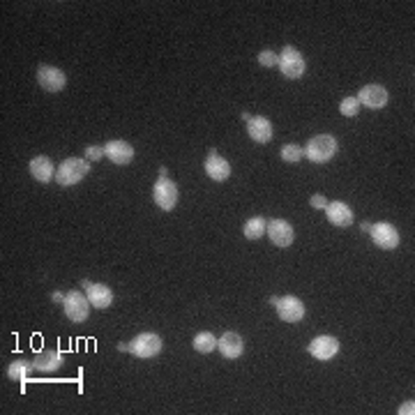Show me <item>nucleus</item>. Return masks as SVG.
<instances>
[{"mask_svg":"<svg viewBox=\"0 0 415 415\" xmlns=\"http://www.w3.org/2000/svg\"><path fill=\"white\" fill-rule=\"evenodd\" d=\"M88 173H90V162L85 157H67L56 169V182L61 187H72V184L81 182Z\"/></svg>","mask_w":415,"mask_h":415,"instance_id":"f257e3e1","label":"nucleus"},{"mask_svg":"<svg viewBox=\"0 0 415 415\" xmlns=\"http://www.w3.org/2000/svg\"><path fill=\"white\" fill-rule=\"evenodd\" d=\"M337 138L330 134H319L314 138H309V143L305 146V157L314 164H326L330 162L334 155H337Z\"/></svg>","mask_w":415,"mask_h":415,"instance_id":"f03ea898","label":"nucleus"},{"mask_svg":"<svg viewBox=\"0 0 415 415\" xmlns=\"http://www.w3.org/2000/svg\"><path fill=\"white\" fill-rule=\"evenodd\" d=\"M90 300L88 295L81 293L78 288H74V291H67L65 293V300H63V309H65V316L72 321V323H83L85 319H88L90 314Z\"/></svg>","mask_w":415,"mask_h":415,"instance_id":"7ed1b4c3","label":"nucleus"},{"mask_svg":"<svg viewBox=\"0 0 415 415\" xmlns=\"http://www.w3.org/2000/svg\"><path fill=\"white\" fill-rule=\"evenodd\" d=\"M277 67L281 70V74L286 78H300L307 70V61L295 46H284L279 54V61H277Z\"/></svg>","mask_w":415,"mask_h":415,"instance_id":"20e7f679","label":"nucleus"},{"mask_svg":"<svg viewBox=\"0 0 415 415\" xmlns=\"http://www.w3.org/2000/svg\"><path fill=\"white\" fill-rule=\"evenodd\" d=\"M178 184L171 180V178H167V175H160L157 178V182H155V187H153V201L157 203V208H162V210H173L175 208V203H178Z\"/></svg>","mask_w":415,"mask_h":415,"instance_id":"39448f33","label":"nucleus"},{"mask_svg":"<svg viewBox=\"0 0 415 415\" xmlns=\"http://www.w3.org/2000/svg\"><path fill=\"white\" fill-rule=\"evenodd\" d=\"M162 337L160 334H155V332H141V334H136L134 339H131V344H129V353L131 355H136V358H155V355H160V351H162Z\"/></svg>","mask_w":415,"mask_h":415,"instance_id":"423d86ee","label":"nucleus"},{"mask_svg":"<svg viewBox=\"0 0 415 415\" xmlns=\"http://www.w3.org/2000/svg\"><path fill=\"white\" fill-rule=\"evenodd\" d=\"M37 83L46 92H61L67 85V74L54 65H39L37 67Z\"/></svg>","mask_w":415,"mask_h":415,"instance_id":"0eeeda50","label":"nucleus"},{"mask_svg":"<svg viewBox=\"0 0 415 415\" xmlns=\"http://www.w3.org/2000/svg\"><path fill=\"white\" fill-rule=\"evenodd\" d=\"M275 309H277V316L286 323H298L305 319V305H302L300 298L295 295H284V298H277L275 302Z\"/></svg>","mask_w":415,"mask_h":415,"instance_id":"6e6552de","label":"nucleus"},{"mask_svg":"<svg viewBox=\"0 0 415 415\" xmlns=\"http://www.w3.org/2000/svg\"><path fill=\"white\" fill-rule=\"evenodd\" d=\"M266 233H268V238L273 240V245L281 247V249L291 247L295 240V231L286 220H268Z\"/></svg>","mask_w":415,"mask_h":415,"instance_id":"1a4fd4ad","label":"nucleus"},{"mask_svg":"<svg viewBox=\"0 0 415 415\" xmlns=\"http://www.w3.org/2000/svg\"><path fill=\"white\" fill-rule=\"evenodd\" d=\"M337 353H339V341L334 339L332 334H319V337L309 341V355L321 362L332 360Z\"/></svg>","mask_w":415,"mask_h":415,"instance_id":"9d476101","label":"nucleus"},{"mask_svg":"<svg viewBox=\"0 0 415 415\" xmlns=\"http://www.w3.org/2000/svg\"><path fill=\"white\" fill-rule=\"evenodd\" d=\"M372 240L376 242L381 249H397L399 247V231L392 226L390 222H379L369 228Z\"/></svg>","mask_w":415,"mask_h":415,"instance_id":"9b49d317","label":"nucleus"},{"mask_svg":"<svg viewBox=\"0 0 415 415\" xmlns=\"http://www.w3.org/2000/svg\"><path fill=\"white\" fill-rule=\"evenodd\" d=\"M358 102H360V107H367L372 111L383 109L387 104V90L379 83H367V85H362L358 92Z\"/></svg>","mask_w":415,"mask_h":415,"instance_id":"f8f14e48","label":"nucleus"},{"mask_svg":"<svg viewBox=\"0 0 415 415\" xmlns=\"http://www.w3.org/2000/svg\"><path fill=\"white\" fill-rule=\"evenodd\" d=\"M104 153H107L109 160L118 164V167H127V164L134 160V148H131L127 141H120V138L109 141L107 146H104Z\"/></svg>","mask_w":415,"mask_h":415,"instance_id":"ddd939ff","label":"nucleus"},{"mask_svg":"<svg viewBox=\"0 0 415 415\" xmlns=\"http://www.w3.org/2000/svg\"><path fill=\"white\" fill-rule=\"evenodd\" d=\"M217 348H220V353L224 358L235 360V358H240L242 351H245V339H242L238 332H224L222 337L217 339Z\"/></svg>","mask_w":415,"mask_h":415,"instance_id":"4468645a","label":"nucleus"},{"mask_svg":"<svg viewBox=\"0 0 415 415\" xmlns=\"http://www.w3.org/2000/svg\"><path fill=\"white\" fill-rule=\"evenodd\" d=\"M85 288V295H88L90 305L97 309H107L114 302V291L107 284H90V281H81Z\"/></svg>","mask_w":415,"mask_h":415,"instance_id":"2eb2a0df","label":"nucleus"},{"mask_svg":"<svg viewBox=\"0 0 415 415\" xmlns=\"http://www.w3.org/2000/svg\"><path fill=\"white\" fill-rule=\"evenodd\" d=\"M273 123L263 116H256V118H249L247 120V134L252 141L256 143H270L273 141Z\"/></svg>","mask_w":415,"mask_h":415,"instance_id":"dca6fc26","label":"nucleus"},{"mask_svg":"<svg viewBox=\"0 0 415 415\" xmlns=\"http://www.w3.org/2000/svg\"><path fill=\"white\" fill-rule=\"evenodd\" d=\"M326 215H328V222L334 224V226H339V228H346V226H351V224H353V210L348 208L344 201L328 203Z\"/></svg>","mask_w":415,"mask_h":415,"instance_id":"f3484780","label":"nucleus"},{"mask_svg":"<svg viewBox=\"0 0 415 415\" xmlns=\"http://www.w3.org/2000/svg\"><path fill=\"white\" fill-rule=\"evenodd\" d=\"M30 173H32V178H35L37 182H42V184L51 182V180H54V178H56L54 162H51L46 155H37V157H32V160H30Z\"/></svg>","mask_w":415,"mask_h":415,"instance_id":"a211bd4d","label":"nucleus"},{"mask_svg":"<svg viewBox=\"0 0 415 415\" xmlns=\"http://www.w3.org/2000/svg\"><path fill=\"white\" fill-rule=\"evenodd\" d=\"M203 169H206L208 178H213L215 182H224L231 175V164L224 160L222 155H217V153H210L208 155V160H206V164H203Z\"/></svg>","mask_w":415,"mask_h":415,"instance_id":"6ab92c4d","label":"nucleus"},{"mask_svg":"<svg viewBox=\"0 0 415 415\" xmlns=\"http://www.w3.org/2000/svg\"><path fill=\"white\" fill-rule=\"evenodd\" d=\"M32 365H35L37 372L51 374V372H58V369L65 365V358L56 351H39L35 355V360H32Z\"/></svg>","mask_w":415,"mask_h":415,"instance_id":"aec40b11","label":"nucleus"},{"mask_svg":"<svg viewBox=\"0 0 415 415\" xmlns=\"http://www.w3.org/2000/svg\"><path fill=\"white\" fill-rule=\"evenodd\" d=\"M266 226H268V220H263V217H252V220L245 222L242 233H245L247 240H259V238H263V233H266Z\"/></svg>","mask_w":415,"mask_h":415,"instance_id":"412c9836","label":"nucleus"},{"mask_svg":"<svg viewBox=\"0 0 415 415\" xmlns=\"http://www.w3.org/2000/svg\"><path fill=\"white\" fill-rule=\"evenodd\" d=\"M30 369H35V365H32V362H28V360H14L8 367V379L10 381H23L25 376H28Z\"/></svg>","mask_w":415,"mask_h":415,"instance_id":"4be33fe9","label":"nucleus"},{"mask_svg":"<svg viewBox=\"0 0 415 415\" xmlns=\"http://www.w3.org/2000/svg\"><path fill=\"white\" fill-rule=\"evenodd\" d=\"M217 348V337L213 332H199L194 337V351L199 353H213Z\"/></svg>","mask_w":415,"mask_h":415,"instance_id":"5701e85b","label":"nucleus"},{"mask_svg":"<svg viewBox=\"0 0 415 415\" xmlns=\"http://www.w3.org/2000/svg\"><path fill=\"white\" fill-rule=\"evenodd\" d=\"M279 155H281V160H284V162L295 164V162H300L302 157H305V148L295 146V143H286V146H281Z\"/></svg>","mask_w":415,"mask_h":415,"instance_id":"b1692460","label":"nucleus"},{"mask_svg":"<svg viewBox=\"0 0 415 415\" xmlns=\"http://www.w3.org/2000/svg\"><path fill=\"white\" fill-rule=\"evenodd\" d=\"M339 111H341V116L355 118V116L360 114V102H358V97H346V100H341Z\"/></svg>","mask_w":415,"mask_h":415,"instance_id":"393cba45","label":"nucleus"},{"mask_svg":"<svg viewBox=\"0 0 415 415\" xmlns=\"http://www.w3.org/2000/svg\"><path fill=\"white\" fill-rule=\"evenodd\" d=\"M277 61H279V54H275V51H270V49L259 54V63L263 65V67H275Z\"/></svg>","mask_w":415,"mask_h":415,"instance_id":"a878e982","label":"nucleus"},{"mask_svg":"<svg viewBox=\"0 0 415 415\" xmlns=\"http://www.w3.org/2000/svg\"><path fill=\"white\" fill-rule=\"evenodd\" d=\"M102 157H107V153H104V146H88V148H85V160H88V162H100Z\"/></svg>","mask_w":415,"mask_h":415,"instance_id":"bb28decb","label":"nucleus"},{"mask_svg":"<svg viewBox=\"0 0 415 415\" xmlns=\"http://www.w3.org/2000/svg\"><path fill=\"white\" fill-rule=\"evenodd\" d=\"M309 203H312V208H316V210H326L328 208V199L323 194H314Z\"/></svg>","mask_w":415,"mask_h":415,"instance_id":"cd10ccee","label":"nucleus"},{"mask_svg":"<svg viewBox=\"0 0 415 415\" xmlns=\"http://www.w3.org/2000/svg\"><path fill=\"white\" fill-rule=\"evenodd\" d=\"M399 415H413L415 413V401L411 399V401H404V404L399 406V411H397Z\"/></svg>","mask_w":415,"mask_h":415,"instance_id":"c85d7f7f","label":"nucleus"},{"mask_svg":"<svg viewBox=\"0 0 415 415\" xmlns=\"http://www.w3.org/2000/svg\"><path fill=\"white\" fill-rule=\"evenodd\" d=\"M51 298H54V302H56V305H61V302L65 300V293H61V291H56L54 295H51Z\"/></svg>","mask_w":415,"mask_h":415,"instance_id":"c756f323","label":"nucleus"},{"mask_svg":"<svg viewBox=\"0 0 415 415\" xmlns=\"http://www.w3.org/2000/svg\"><path fill=\"white\" fill-rule=\"evenodd\" d=\"M118 351H129V344H125V341H120V344H118Z\"/></svg>","mask_w":415,"mask_h":415,"instance_id":"7c9ffc66","label":"nucleus"}]
</instances>
